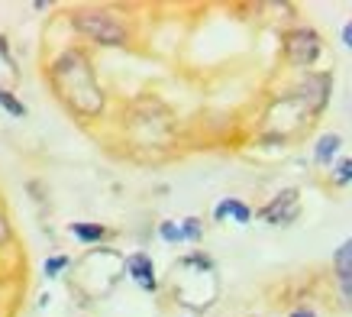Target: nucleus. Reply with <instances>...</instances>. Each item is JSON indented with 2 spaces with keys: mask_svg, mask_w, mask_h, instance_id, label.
<instances>
[{
  "mask_svg": "<svg viewBox=\"0 0 352 317\" xmlns=\"http://www.w3.org/2000/svg\"><path fill=\"white\" fill-rule=\"evenodd\" d=\"M52 85L65 104L81 116H97L104 110V94L94 78V68L81 49H68L52 62Z\"/></svg>",
  "mask_w": 352,
  "mask_h": 317,
  "instance_id": "nucleus-1",
  "label": "nucleus"
},
{
  "mask_svg": "<svg viewBox=\"0 0 352 317\" xmlns=\"http://www.w3.org/2000/svg\"><path fill=\"white\" fill-rule=\"evenodd\" d=\"M75 30L97 45H126L129 30L123 26L120 17L107 10H78L75 13Z\"/></svg>",
  "mask_w": 352,
  "mask_h": 317,
  "instance_id": "nucleus-2",
  "label": "nucleus"
},
{
  "mask_svg": "<svg viewBox=\"0 0 352 317\" xmlns=\"http://www.w3.org/2000/svg\"><path fill=\"white\" fill-rule=\"evenodd\" d=\"M323 52V39L317 30H310V26H298V30H291L285 36V59L291 65H298V68H310V65H317Z\"/></svg>",
  "mask_w": 352,
  "mask_h": 317,
  "instance_id": "nucleus-3",
  "label": "nucleus"
},
{
  "mask_svg": "<svg viewBox=\"0 0 352 317\" xmlns=\"http://www.w3.org/2000/svg\"><path fill=\"white\" fill-rule=\"evenodd\" d=\"M330 88H333V78L327 72L310 74V78H304V85L298 88L294 97H298L300 107H304L310 116H317L320 110H327V104H330Z\"/></svg>",
  "mask_w": 352,
  "mask_h": 317,
  "instance_id": "nucleus-4",
  "label": "nucleus"
},
{
  "mask_svg": "<svg viewBox=\"0 0 352 317\" xmlns=\"http://www.w3.org/2000/svg\"><path fill=\"white\" fill-rule=\"evenodd\" d=\"M300 214V191L298 188H285L272 204H265L258 211L262 223H278V227H288L294 217Z\"/></svg>",
  "mask_w": 352,
  "mask_h": 317,
  "instance_id": "nucleus-5",
  "label": "nucleus"
},
{
  "mask_svg": "<svg viewBox=\"0 0 352 317\" xmlns=\"http://www.w3.org/2000/svg\"><path fill=\"white\" fill-rule=\"evenodd\" d=\"M126 275L136 282V285H142L146 292H155L159 288V282H155V263H152L146 253H136L126 259Z\"/></svg>",
  "mask_w": 352,
  "mask_h": 317,
  "instance_id": "nucleus-6",
  "label": "nucleus"
},
{
  "mask_svg": "<svg viewBox=\"0 0 352 317\" xmlns=\"http://www.w3.org/2000/svg\"><path fill=\"white\" fill-rule=\"evenodd\" d=\"M333 272H336V282H340L342 295L352 298V236L346 243H340V249L333 253Z\"/></svg>",
  "mask_w": 352,
  "mask_h": 317,
  "instance_id": "nucleus-7",
  "label": "nucleus"
},
{
  "mask_svg": "<svg viewBox=\"0 0 352 317\" xmlns=\"http://www.w3.org/2000/svg\"><path fill=\"white\" fill-rule=\"evenodd\" d=\"M214 217H217V221L233 217L236 223H249V221H252V211H249V204H243L239 198H223V201L214 207Z\"/></svg>",
  "mask_w": 352,
  "mask_h": 317,
  "instance_id": "nucleus-8",
  "label": "nucleus"
},
{
  "mask_svg": "<svg viewBox=\"0 0 352 317\" xmlns=\"http://www.w3.org/2000/svg\"><path fill=\"white\" fill-rule=\"evenodd\" d=\"M340 146H342L340 133H323V136L317 139V146H314V158H317L320 165H330L333 156L340 152Z\"/></svg>",
  "mask_w": 352,
  "mask_h": 317,
  "instance_id": "nucleus-9",
  "label": "nucleus"
},
{
  "mask_svg": "<svg viewBox=\"0 0 352 317\" xmlns=\"http://www.w3.org/2000/svg\"><path fill=\"white\" fill-rule=\"evenodd\" d=\"M68 230H72V236L75 240H81V243H100V240H107V227H100V223H68Z\"/></svg>",
  "mask_w": 352,
  "mask_h": 317,
  "instance_id": "nucleus-10",
  "label": "nucleus"
},
{
  "mask_svg": "<svg viewBox=\"0 0 352 317\" xmlns=\"http://www.w3.org/2000/svg\"><path fill=\"white\" fill-rule=\"evenodd\" d=\"M0 107H3L10 116H16V120H20V116H26V107H23V101L13 94L10 88H3V91H0Z\"/></svg>",
  "mask_w": 352,
  "mask_h": 317,
  "instance_id": "nucleus-11",
  "label": "nucleus"
},
{
  "mask_svg": "<svg viewBox=\"0 0 352 317\" xmlns=\"http://www.w3.org/2000/svg\"><path fill=\"white\" fill-rule=\"evenodd\" d=\"M178 227H182V243H197V240L204 236V227H201L197 217H184Z\"/></svg>",
  "mask_w": 352,
  "mask_h": 317,
  "instance_id": "nucleus-12",
  "label": "nucleus"
},
{
  "mask_svg": "<svg viewBox=\"0 0 352 317\" xmlns=\"http://www.w3.org/2000/svg\"><path fill=\"white\" fill-rule=\"evenodd\" d=\"M68 265H72V259H68V256H49V259H45V265H43V275H45V278H58Z\"/></svg>",
  "mask_w": 352,
  "mask_h": 317,
  "instance_id": "nucleus-13",
  "label": "nucleus"
},
{
  "mask_svg": "<svg viewBox=\"0 0 352 317\" xmlns=\"http://www.w3.org/2000/svg\"><path fill=\"white\" fill-rule=\"evenodd\" d=\"M333 181H336V185H349L352 181V158H340V162L333 165Z\"/></svg>",
  "mask_w": 352,
  "mask_h": 317,
  "instance_id": "nucleus-14",
  "label": "nucleus"
},
{
  "mask_svg": "<svg viewBox=\"0 0 352 317\" xmlns=\"http://www.w3.org/2000/svg\"><path fill=\"white\" fill-rule=\"evenodd\" d=\"M159 236L165 243H182V227L175 221H165V223H159Z\"/></svg>",
  "mask_w": 352,
  "mask_h": 317,
  "instance_id": "nucleus-15",
  "label": "nucleus"
},
{
  "mask_svg": "<svg viewBox=\"0 0 352 317\" xmlns=\"http://www.w3.org/2000/svg\"><path fill=\"white\" fill-rule=\"evenodd\" d=\"M342 45H349V49H352V20L342 26Z\"/></svg>",
  "mask_w": 352,
  "mask_h": 317,
  "instance_id": "nucleus-16",
  "label": "nucleus"
},
{
  "mask_svg": "<svg viewBox=\"0 0 352 317\" xmlns=\"http://www.w3.org/2000/svg\"><path fill=\"white\" fill-rule=\"evenodd\" d=\"M7 236H10V227H7V221H3V217H0V243H3V240H7Z\"/></svg>",
  "mask_w": 352,
  "mask_h": 317,
  "instance_id": "nucleus-17",
  "label": "nucleus"
},
{
  "mask_svg": "<svg viewBox=\"0 0 352 317\" xmlns=\"http://www.w3.org/2000/svg\"><path fill=\"white\" fill-rule=\"evenodd\" d=\"M291 317H317V314H314L310 307H298V311H294V314H291Z\"/></svg>",
  "mask_w": 352,
  "mask_h": 317,
  "instance_id": "nucleus-18",
  "label": "nucleus"
}]
</instances>
